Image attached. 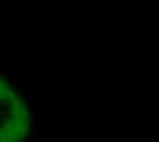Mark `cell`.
<instances>
[{
    "instance_id": "obj_1",
    "label": "cell",
    "mask_w": 159,
    "mask_h": 142,
    "mask_svg": "<svg viewBox=\"0 0 159 142\" xmlns=\"http://www.w3.org/2000/svg\"><path fill=\"white\" fill-rule=\"evenodd\" d=\"M40 133V127H39V122H36V126H34V135L37 137Z\"/></svg>"
},
{
    "instance_id": "obj_2",
    "label": "cell",
    "mask_w": 159,
    "mask_h": 142,
    "mask_svg": "<svg viewBox=\"0 0 159 142\" xmlns=\"http://www.w3.org/2000/svg\"><path fill=\"white\" fill-rule=\"evenodd\" d=\"M37 97V90H34V93H33V98H36Z\"/></svg>"
}]
</instances>
